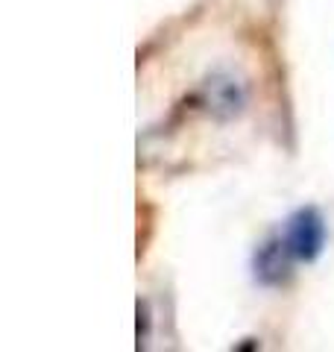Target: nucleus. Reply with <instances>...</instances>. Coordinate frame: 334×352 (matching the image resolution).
<instances>
[{
    "label": "nucleus",
    "mask_w": 334,
    "mask_h": 352,
    "mask_svg": "<svg viewBox=\"0 0 334 352\" xmlns=\"http://www.w3.org/2000/svg\"><path fill=\"white\" fill-rule=\"evenodd\" d=\"M293 252L287 250L285 238H270L255 252V279L261 285H285L291 279Z\"/></svg>",
    "instance_id": "3"
},
{
    "label": "nucleus",
    "mask_w": 334,
    "mask_h": 352,
    "mask_svg": "<svg viewBox=\"0 0 334 352\" xmlns=\"http://www.w3.org/2000/svg\"><path fill=\"white\" fill-rule=\"evenodd\" d=\"M203 97H205L208 112L214 118H223V120L241 115L243 103H247V91H243V85L226 71L211 74V80L203 88Z\"/></svg>",
    "instance_id": "2"
},
{
    "label": "nucleus",
    "mask_w": 334,
    "mask_h": 352,
    "mask_svg": "<svg viewBox=\"0 0 334 352\" xmlns=\"http://www.w3.org/2000/svg\"><path fill=\"white\" fill-rule=\"evenodd\" d=\"M285 244L299 261H314L322 247H326V220L314 206H305L287 217L285 226Z\"/></svg>",
    "instance_id": "1"
}]
</instances>
